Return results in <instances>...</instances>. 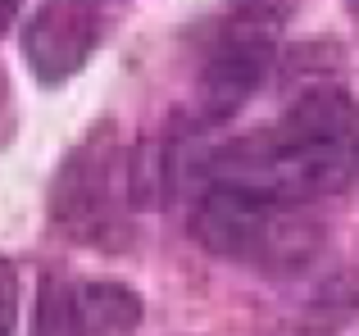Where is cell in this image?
Listing matches in <instances>:
<instances>
[{"label":"cell","mask_w":359,"mask_h":336,"mask_svg":"<svg viewBox=\"0 0 359 336\" xmlns=\"http://www.w3.org/2000/svg\"><path fill=\"white\" fill-rule=\"evenodd\" d=\"M359 173V109L346 91L314 87L278 123L237 136L205 160L210 182L309 204L337 195ZM201 177V182H205Z\"/></svg>","instance_id":"1"},{"label":"cell","mask_w":359,"mask_h":336,"mask_svg":"<svg viewBox=\"0 0 359 336\" xmlns=\"http://www.w3.org/2000/svg\"><path fill=\"white\" fill-rule=\"evenodd\" d=\"M0 96H5V87H0Z\"/></svg>","instance_id":"12"},{"label":"cell","mask_w":359,"mask_h":336,"mask_svg":"<svg viewBox=\"0 0 359 336\" xmlns=\"http://www.w3.org/2000/svg\"><path fill=\"white\" fill-rule=\"evenodd\" d=\"M78 5H91V9H100V5H118V0H78Z\"/></svg>","instance_id":"10"},{"label":"cell","mask_w":359,"mask_h":336,"mask_svg":"<svg viewBox=\"0 0 359 336\" xmlns=\"http://www.w3.org/2000/svg\"><path fill=\"white\" fill-rule=\"evenodd\" d=\"M291 0H232L223 14L219 41L201 69V114L205 123H228L264 87L282 41Z\"/></svg>","instance_id":"4"},{"label":"cell","mask_w":359,"mask_h":336,"mask_svg":"<svg viewBox=\"0 0 359 336\" xmlns=\"http://www.w3.org/2000/svg\"><path fill=\"white\" fill-rule=\"evenodd\" d=\"M191 227L205 250L264 273H296L323 250V227L309 204L210 182V177L196 186Z\"/></svg>","instance_id":"2"},{"label":"cell","mask_w":359,"mask_h":336,"mask_svg":"<svg viewBox=\"0 0 359 336\" xmlns=\"http://www.w3.org/2000/svg\"><path fill=\"white\" fill-rule=\"evenodd\" d=\"M96 46H100V9L78 5V0H46L23 27L27 69L46 87H60L78 69H87Z\"/></svg>","instance_id":"5"},{"label":"cell","mask_w":359,"mask_h":336,"mask_svg":"<svg viewBox=\"0 0 359 336\" xmlns=\"http://www.w3.org/2000/svg\"><path fill=\"white\" fill-rule=\"evenodd\" d=\"M32 336H91L87 309H82V282H69V277H46L41 291H36Z\"/></svg>","instance_id":"6"},{"label":"cell","mask_w":359,"mask_h":336,"mask_svg":"<svg viewBox=\"0 0 359 336\" xmlns=\"http://www.w3.org/2000/svg\"><path fill=\"white\" fill-rule=\"evenodd\" d=\"M141 164L118 146L114 127H96L78 150L64 160L50 191V218L78 246H118L128 237L132 209L146 204Z\"/></svg>","instance_id":"3"},{"label":"cell","mask_w":359,"mask_h":336,"mask_svg":"<svg viewBox=\"0 0 359 336\" xmlns=\"http://www.w3.org/2000/svg\"><path fill=\"white\" fill-rule=\"evenodd\" d=\"M14 318H18V277L14 264L0 259V336H14Z\"/></svg>","instance_id":"8"},{"label":"cell","mask_w":359,"mask_h":336,"mask_svg":"<svg viewBox=\"0 0 359 336\" xmlns=\"http://www.w3.org/2000/svg\"><path fill=\"white\" fill-rule=\"evenodd\" d=\"M351 9H355V18H359V0H351Z\"/></svg>","instance_id":"11"},{"label":"cell","mask_w":359,"mask_h":336,"mask_svg":"<svg viewBox=\"0 0 359 336\" xmlns=\"http://www.w3.org/2000/svg\"><path fill=\"white\" fill-rule=\"evenodd\" d=\"M14 14H18V0H0V32L14 23Z\"/></svg>","instance_id":"9"},{"label":"cell","mask_w":359,"mask_h":336,"mask_svg":"<svg viewBox=\"0 0 359 336\" xmlns=\"http://www.w3.org/2000/svg\"><path fill=\"white\" fill-rule=\"evenodd\" d=\"M82 309L91 336H128L141 323V295L123 282H82Z\"/></svg>","instance_id":"7"}]
</instances>
